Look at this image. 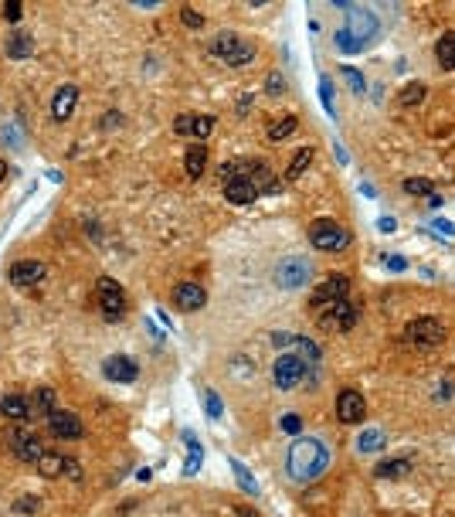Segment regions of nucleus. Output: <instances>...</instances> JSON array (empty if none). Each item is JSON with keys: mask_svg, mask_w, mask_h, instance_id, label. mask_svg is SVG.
Instances as JSON below:
<instances>
[{"mask_svg": "<svg viewBox=\"0 0 455 517\" xmlns=\"http://www.w3.org/2000/svg\"><path fill=\"white\" fill-rule=\"evenodd\" d=\"M347 293H350V279L340 276V273H333V276H326V283H320V286L309 293V307H313V310H323V307H330V303H337V300H347Z\"/></svg>", "mask_w": 455, "mask_h": 517, "instance_id": "10", "label": "nucleus"}, {"mask_svg": "<svg viewBox=\"0 0 455 517\" xmlns=\"http://www.w3.org/2000/svg\"><path fill=\"white\" fill-rule=\"evenodd\" d=\"M377 228H380V231H394V228H398V221H394L391 214H384V218H377Z\"/></svg>", "mask_w": 455, "mask_h": 517, "instance_id": "44", "label": "nucleus"}, {"mask_svg": "<svg viewBox=\"0 0 455 517\" xmlns=\"http://www.w3.org/2000/svg\"><path fill=\"white\" fill-rule=\"evenodd\" d=\"M309 242H313V249H320V252H340V249H347L350 231H347L343 225H337L333 218H316V221L309 225Z\"/></svg>", "mask_w": 455, "mask_h": 517, "instance_id": "5", "label": "nucleus"}, {"mask_svg": "<svg viewBox=\"0 0 455 517\" xmlns=\"http://www.w3.org/2000/svg\"><path fill=\"white\" fill-rule=\"evenodd\" d=\"M330 466V449L323 439L316 436H296V442L289 446V456H285V470L296 483H313L326 473Z\"/></svg>", "mask_w": 455, "mask_h": 517, "instance_id": "1", "label": "nucleus"}, {"mask_svg": "<svg viewBox=\"0 0 455 517\" xmlns=\"http://www.w3.org/2000/svg\"><path fill=\"white\" fill-rule=\"evenodd\" d=\"M309 164H313V147H302V150L292 157V164H289V171H285V181H299Z\"/></svg>", "mask_w": 455, "mask_h": 517, "instance_id": "27", "label": "nucleus"}, {"mask_svg": "<svg viewBox=\"0 0 455 517\" xmlns=\"http://www.w3.org/2000/svg\"><path fill=\"white\" fill-rule=\"evenodd\" d=\"M275 286L278 290H299V286H306L309 279H313V262L309 259H302V255H289V259H282L278 266H275Z\"/></svg>", "mask_w": 455, "mask_h": 517, "instance_id": "6", "label": "nucleus"}, {"mask_svg": "<svg viewBox=\"0 0 455 517\" xmlns=\"http://www.w3.org/2000/svg\"><path fill=\"white\" fill-rule=\"evenodd\" d=\"M27 405H31V412H34V415H51L55 409H58V405H55V388H48V385H38Z\"/></svg>", "mask_w": 455, "mask_h": 517, "instance_id": "23", "label": "nucleus"}, {"mask_svg": "<svg viewBox=\"0 0 455 517\" xmlns=\"http://www.w3.org/2000/svg\"><path fill=\"white\" fill-rule=\"evenodd\" d=\"M435 228H439V231H445V235H452L455 231V225L452 221H445V218H439V221H435Z\"/></svg>", "mask_w": 455, "mask_h": 517, "instance_id": "45", "label": "nucleus"}, {"mask_svg": "<svg viewBox=\"0 0 455 517\" xmlns=\"http://www.w3.org/2000/svg\"><path fill=\"white\" fill-rule=\"evenodd\" d=\"M337 7L347 14V27H343V31L350 34V41L357 45V51H364V45H370V41L377 38V31H380L377 14L361 7V3H350V0H337Z\"/></svg>", "mask_w": 455, "mask_h": 517, "instance_id": "2", "label": "nucleus"}, {"mask_svg": "<svg viewBox=\"0 0 455 517\" xmlns=\"http://www.w3.org/2000/svg\"><path fill=\"white\" fill-rule=\"evenodd\" d=\"M408 470H411V459H404V456H401V459H384V463L374 466V473H377L380 480H398V477H404Z\"/></svg>", "mask_w": 455, "mask_h": 517, "instance_id": "25", "label": "nucleus"}, {"mask_svg": "<svg viewBox=\"0 0 455 517\" xmlns=\"http://www.w3.org/2000/svg\"><path fill=\"white\" fill-rule=\"evenodd\" d=\"M404 191H408V194H415V198H432V191H435V188H432V181H428V177H408V181H404Z\"/></svg>", "mask_w": 455, "mask_h": 517, "instance_id": "32", "label": "nucleus"}, {"mask_svg": "<svg viewBox=\"0 0 455 517\" xmlns=\"http://www.w3.org/2000/svg\"><path fill=\"white\" fill-rule=\"evenodd\" d=\"M48 429H51L58 439H82V432H86L82 418L75 412H68V409H55V412L48 415Z\"/></svg>", "mask_w": 455, "mask_h": 517, "instance_id": "14", "label": "nucleus"}, {"mask_svg": "<svg viewBox=\"0 0 455 517\" xmlns=\"http://www.w3.org/2000/svg\"><path fill=\"white\" fill-rule=\"evenodd\" d=\"M65 473H68L72 480H82V466H79L75 459H65Z\"/></svg>", "mask_w": 455, "mask_h": 517, "instance_id": "43", "label": "nucleus"}, {"mask_svg": "<svg viewBox=\"0 0 455 517\" xmlns=\"http://www.w3.org/2000/svg\"><path fill=\"white\" fill-rule=\"evenodd\" d=\"M174 303H177V310H183V313L200 310V307L207 303V293H204V286H197V283H181V286L174 290Z\"/></svg>", "mask_w": 455, "mask_h": 517, "instance_id": "18", "label": "nucleus"}, {"mask_svg": "<svg viewBox=\"0 0 455 517\" xmlns=\"http://www.w3.org/2000/svg\"><path fill=\"white\" fill-rule=\"evenodd\" d=\"M0 415L10 418V422H24L31 415V405L21 395H0Z\"/></svg>", "mask_w": 455, "mask_h": 517, "instance_id": "21", "label": "nucleus"}, {"mask_svg": "<svg viewBox=\"0 0 455 517\" xmlns=\"http://www.w3.org/2000/svg\"><path fill=\"white\" fill-rule=\"evenodd\" d=\"M102 375L109 381H116V385H133L140 378V364L129 354H112V357L102 361Z\"/></svg>", "mask_w": 455, "mask_h": 517, "instance_id": "12", "label": "nucleus"}, {"mask_svg": "<svg viewBox=\"0 0 455 517\" xmlns=\"http://www.w3.org/2000/svg\"><path fill=\"white\" fill-rule=\"evenodd\" d=\"M95 303H99V310H102L105 320H122V316H126V293H122V286H119L116 279H109V276H102V279L95 283Z\"/></svg>", "mask_w": 455, "mask_h": 517, "instance_id": "8", "label": "nucleus"}, {"mask_svg": "<svg viewBox=\"0 0 455 517\" xmlns=\"http://www.w3.org/2000/svg\"><path fill=\"white\" fill-rule=\"evenodd\" d=\"M364 415H367V402L361 392L343 388V392L337 395V418H340L343 425H357V422H364Z\"/></svg>", "mask_w": 455, "mask_h": 517, "instance_id": "13", "label": "nucleus"}, {"mask_svg": "<svg viewBox=\"0 0 455 517\" xmlns=\"http://www.w3.org/2000/svg\"><path fill=\"white\" fill-rule=\"evenodd\" d=\"M204 402H207V415H211V418H221L224 405H221V399H218L214 392H204Z\"/></svg>", "mask_w": 455, "mask_h": 517, "instance_id": "39", "label": "nucleus"}, {"mask_svg": "<svg viewBox=\"0 0 455 517\" xmlns=\"http://www.w3.org/2000/svg\"><path fill=\"white\" fill-rule=\"evenodd\" d=\"M320 313V327L323 330H330V333H347V330H354L357 327V303L354 300H337V303H330V307H323Z\"/></svg>", "mask_w": 455, "mask_h": 517, "instance_id": "7", "label": "nucleus"}, {"mask_svg": "<svg viewBox=\"0 0 455 517\" xmlns=\"http://www.w3.org/2000/svg\"><path fill=\"white\" fill-rule=\"evenodd\" d=\"M211 55H214L218 62L231 65V68H242V65H248V62L255 58V45L245 41V38H238L235 31H221V34L211 41Z\"/></svg>", "mask_w": 455, "mask_h": 517, "instance_id": "3", "label": "nucleus"}, {"mask_svg": "<svg viewBox=\"0 0 455 517\" xmlns=\"http://www.w3.org/2000/svg\"><path fill=\"white\" fill-rule=\"evenodd\" d=\"M31 55H34V38H31V31H24V27L10 31V38H7V58L27 62Z\"/></svg>", "mask_w": 455, "mask_h": 517, "instance_id": "19", "label": "nucleus"}, {"mask_svg": "<svg viewBox=\"0 0 455 517\" xmlns=\"http://www.w3.org/2000/svg\"><path fill=\"white\" fill-rule=\"evenodd\" d=\"M265 92H269V96H282V92H285V79H282L278 72H269V75H265Z\"/></svg>", "mask_w": 455, "mask_h": 517, "instance_id": "37", "label": "nucleus"}, {"mask_svg": "<svg viewBox=\"0 0 455 517\" xmlns=\"http://www.w3.org/2000/svg\"><path fill=\"white\" fill-rule=\"evenodd\" d=\"M296 126H299V123H296V116L278 119V123H272V126H269V140H272V143H278V140L292 136V133H296Z\"/></svg>", "mask_w": 455, "mask_h": 517, "instance_id": "31", "label": "nucleus"}, {"mask_svg": "<svg viewBox=\"0 0 455 517\" xmlns=\"http://www.w3.org/2000/svg\"><path fill=\"white\" fill-rule=\"evenodd\" d=\"M3 177H7V164L0 160V181H3Z\"/></svg>", "mask_w": 455, "mask_h": 517, "instance_id": "46", "label": "nucleus"}, {"mask_svg": "<svg viewBox=\"0 0 455 517\" xmlns=\"http://www.w3.org/2000/svg\"><path fill=\"white\" fill-rule=\"evenodd\" d=\"M34 466H38V473H41L44 480H58V477L65 473V456H62V453H44Z\"/></svg>", "mask_w": 455, "mask_h": 517, "instance_id": "24", "label": "nucleus"}, {"mask_svg": "<svg viewBox=\"0 0 455 517\" xmlns=\"http://www.w3.org/2000/svg\"><path fill=\"white\" fill-rule=\"evenodd\" d=\"M75 103H79V86L65 82V86L55 92V99H51V116H55V119H68V116L75 112Z\"/></svg>", "mask_w": 455, "mask_h": 517, "instance_id": "20", "label": "nucleus"}, {"mask_svg": "<svg viewBox=\"0 0 455 517\" xmlns=\"http://www.w3.org/2000/svg\"><path fill=\"white\" fill-rule=\"evenodd\" d=\"M38 507H41V501H38V494H27V497H17V501L10 504V511H17V514H38Z\"/></svg>", "mask_w": 455, "mask_h": 517, "instance_id": "35", "label": "nucleus"}, {"mask_svg": "<svg viewBox=\"0 0 455 517\" xmlns=\"http://www.w3.org/2000/svg\"><path fill=\"white\" fill-rule=\"evenodd\" d=\"M380 446H384V432H380V429H367L364 436L357 439V449H361V453H374V449H380Z\"/></svg>", "mask_w": 455, "mask_h": 517, "instance_id": "33", "label": "nucleus"}, {"mask_svg": "<svg viewBox=\"0 0 455 517\" xmlns=\"http://www.w3.org/2000/svg\"><path fill=\"white\" fill-rule=\"evenodd\" d=\"M306 371H309V364L299 357V354H278L272 364V381L275 388H282V392H292L296 385H302V378H306Z\"/></svg>", "mask_w": 455, "mask_h": 517, "instance_id": "9", "label": "nucleus"}, {"mask_svg": "<svg viewBox=\"0 0 455 517\" xmlns=\"http://www.w3.org/2000/svg\"><path fill=\"white\" fill-rule=\"evenodd\" d=\"M181 21L187 24V27H197V31L204 27V14H197L194 7H183V10H181Z\"/></svg>", "mask_w": 455, "mask_h": 517, "instance_id": "38", "label": "nucleus"}, {"mask_svg": "<svg viewBox=\"0 0 455 517\" xmlns=\"http://www.w3.org/2000/svg\"><path fill=\"white\" fill-rule=\"evenodd\" d=\"M7 276H10L14 286H38V283L48 276V269H44V262H38V259H21V262L10 266Z\"/></svg>", "mask_w": 455, "mask_h": 517, "instance_id": "15", "label": "nucleus"}, {"mask_svg": "<svg viewBox=\"0 0 455 517\" xmlns=\"http://www.w3.org/2000/svg\"><path fill=\"white\" fill-rule=\"evenodd\" d=\"M21 14H24V10H21V3H17V0L3 3V17H7V21H21Z\"/></svg>", "mask_w": 455, "mask_h": 517, "instance_id": "41", "label": "nucleus"}, {"mask_svg": "<svg viewBox=\"0 0 455 517\" xmlns=\"http://www.w3.org/2000/svg\"><path fill=\"white\" fill-rule=\"evenodd\" d=\"M404 337H408L411 347L432 351V347H439V344L445 340V323H442L439 316H415V320L404 327Z\"/></svg>", "mask_w": 455, "mask_h": 517, "instance_id": "4", "label": "nucleus"}, {"mask_svg": "<svg viewBox=\"0 0 455 517\" xmlns=\"http://www.w3.org/2000/svg\"><path fill=\"white\" fill-rule=\"evenodd\" d=\"M183 167H187V177H200V174H204V167H207V150H204V143H190V147H187Z\"/></svg>", "mask_w": 455, "mask_h": 517, "instance_id": "22", "label": "nucleus"}, {"mask_svg": "<svg viewBox=\"0 0 455 517\" xmlns=\"http://www.w3.org/2000/svg\"><path fill=\"white\" fill-rule=\"evenodd\" d=\"M272 344L275 347H296V354H299L306 364H316V361H320V347H316L309 337H299V333H275Z\"/></svg>", "mask_w": 455, "mask_h": 517, "instance_id": "17", "label": "nucleus"}, {"mask_svg": "<svg viewBox=\"0 0 455 517\" xmlns=\"http://www.w3.org/2000/svg\"><path fill=\"white\" fill-rule=\"evenodd\" d=\"M183 442H187V466H183V473H187V477H194V473L200 470L204 453H200V442H197L190 432H183Z\"/></svg>", "mask_w": 455, "mask_h": 517, "instance_id": "28", "label": "nucleus"}, {"mask_svg": "<svg viewBox=\"0 0 455 517\" xmlns=\"http://www.w3.org/2000/svg\"><path fill=\"white\" fill-rule=\"evenodd\" d=\"M380 262H384V266H387V269H394V273H401V269H408V262H404V259H401V255H384V259H380Z\"/></svg>", "mask_w": 455, "mask_h": 517, "instance_id": "42", "label": "nucleus"}, {"mask_svg": "<svg viewBox=\"0 0 455 517\" xmlns=\"http://www.w3.org/2000/svg\"><path fill=\"white\" fill-rule=\"evenodd\" d=\"M282 432L299 436V432H302V418H299V415H282Z\"/></svg>", "mask_w": 455, "mask_h": 517, "instance_id": "40", "label": "nucleus"}, {"mask_svg": "<svg viewBox=\"0 0 455 517\" xmlns=\"http://www.w3.org/2000/svg\"><path fill=\"white\" fill-rule=\"evenodd\" d=\"M425 96H428V89H425L421 82H408V86L398 92V103H401V105H418Z\"/></svg>", "mask_w": 455, "mask_h": 517, "instance_id": "30", "label": "nucleus"}, {"mask_svg": "<svg viewBox=\"0 0 455 517\" xmlns=\"http://www.w3.org/2000/svg\"><path fill=\"white\" fill-rule=\"evenodd\" d=\"M435 55H439V65H442L445 72H452L455 68V31H449V34H442V38H439Z\"/></svg>", "mask_w": 455, "mask_h": 517, "instance_id": "26", "label": "nucleus"}, {"mask_svg": "<svg viewBox=\"0 0 455 517\" xmlns=\"http://www.w3.org/2000/svg\"><path fill=\"white\" fill-rule=\"evenodd\" d=\"M347 82H350V89H354V96H364V89H367V82H364V75L357 72V68H350V65H343V72H340Z\"/></svg>", "mask_w": 455, "mask_h": 517, "instance_id": "36", "label": "nucleus"}, {"mask_svg": "<svg viewBox=\"0 0 455 517\" xmlns=\"http://www.w3.org/2000/svg\"><path fill=\"white\" fill-rule=\"evenodd\" d=\"M320 99H323V109L330 116H337V103H333V79L330 75H320Z\"/></svg>", "mask_w": 455, "mask_h": 517, "instance_id": "34", "label": "nucleus"}, {"mask_svg": "<svg viewBox=\"0 0 455 517\" xmlns=\"http://www.w3.org/2000/svg\"><path fill=\"white\" fill-rule=\"evenodd\" d=\"M231 470H235V477H238V483H242V490H245V494H259V480L248 473V466H245L242 459H235V456H231Z\"/></svg>", "mask_w": 455, "mask_h": 517, "instance_id": "29", "label": "nucleus"}, {"mask_svg": "<svg viewBox=\"0 0 455 517\" xmlns=\"http://www.w3.org/2000/svg\"><path fill=\"white\" fill-rule=\"evenodd\" d=\"M3 439H7V449H10L21 463H31V466H34V463L44 456L41 439H38V436H31V432H17V429H10Z\"/></svg>", "mask_w": 455, "mask_h": 517, "instance_id": "11", "label": "nucleus"}, {"mask_svg": "<svg viewBox=\"0 0 455 517\" xmlns=\"http://www.w3.org/2000/svg\"><path fill=\"white\" fill-rule=\"evenodd\" d=\"M211 129H214V119H211V116H190V112H183V116L174 119V133H181V136L207 140Z\"/></svg>", "mask_w": 455, "mask_h": 517, "instance_id": "16", "label": "nucleus"}]
</instances>
